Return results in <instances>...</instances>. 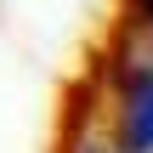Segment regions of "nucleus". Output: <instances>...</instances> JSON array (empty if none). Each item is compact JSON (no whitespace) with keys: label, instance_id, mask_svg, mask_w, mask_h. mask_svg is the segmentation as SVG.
<instances>
[{"label":"nucleus","instance_id":"1","mask_svg":"<svg viewBox=\"0 0 153 153\" xmlns=\"http://www.w3.org/2000/svg\"><path fill=\"white\" fill-rule=\"evenodd\" d=\"M119 148L125 153H153V68L125 79V97H119Z\"/></svg>","mask_w":153,"mask_h":153},{"label":"nucleus","instance_id":"2","mask_svg":"<svg viewBox=\"0 0 153 153\" xmlns=\"http://www.w3.org/2000/svg\"><path fill=\"white\" fill-rule=\"evenodd\" d=\"M136 11H142V23L153 28V0H136Z\"/></svg>","mask_w":153,"mask_h":153},{"label":"nucleus","instance_id":"3","mask_svg":"<svg viewBox=\"0 0 153 153\" xmlns=\"http://www.w3.org/2000/svg\"><path fill=\"white\" fill-rule=\"evenodd\" d=\"M79 153H97V148H79Z\"/></svg>","mask_w":153,"mask_h":153}]
</instances>
